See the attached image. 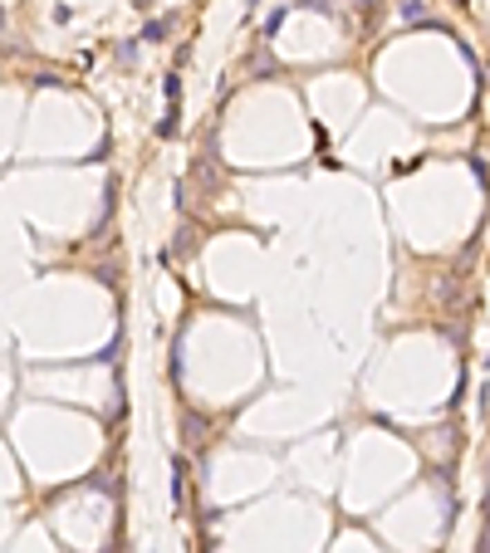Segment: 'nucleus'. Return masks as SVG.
Instances as JSON below:
<instances>
[{
    "instance_id": "obj_1",
    "label": "nucleus",
    "mask_w": 490,
    "mask_h": 553,
    "mask_svg": "<svg viewBox=\"0 0 490 553\" xmlns=\"http://www.w3.org/2000/svg\"><path fill=\"white\" fill-rule=\"evenodd\" d=\"M172 505L177 510L187 505V460L182 456H172Z\"/></svg>"
},
{
    "instance_id": "obj_2",
    "label": "nucleus",
    "mask_w": 490,
    "mask_h": 553,
    "mask_svg": "<svg viewBox=\"0 0 490 553\" xmlns=\"http://www.w3.org/2000/svg\"><path fill=\"white\" fill-rule=\"evenodd\" d=\"M157 137H162V142L177 137V103H167V113H162V123H157Z\"/></svg>"
},
{
    "instance_id": "obj_3",
    "label": "nucleus",
    "mask_w": 490,
    "mask_h": 553,
    "mask_svg": "<svg viewBox=\"0 0 490 553\" xmlns=\"http://www.w3.org/2000/svg\"><path fill=\"white\" fill-rule=\"evenodd\" d=\"M167 30H172V20H147V25H142V44H157V39H167Z\"/></svg>"
},
{
    "instance_id": "obj_4",
    "label": "nucleus",
    "mask_w": 490,
    "mask_h": 553,
    "mask_svg": "<svg viewBox=\"0 0 490 553\" xmlns=\"http://www.w3.org/2000/svg\"><path fill=\"white\" fill-rule=\"evenodd\" d=\"M162 93H167V103H177V98H182V79L167 74V79H162Z\"/></svg>"
},
{
    "instance_id": "obj_5",
    "label": "nucleus",
    "mask_w": 490,
    "mask_h": 553,
    "mask_svg": "<svg viewBox=\"0 0 490 553\" xmlns=\"http://www.w3.org/2000/svg\"><path fill=\"white\" fill-rule=\"evenodd\" d=\"M280 25H285V6H280V10H270V20H265V35H275Z\"/></svg>"
},
{
    "instance_id": "obj_6",
    "label": "nucleus",
    "mask_w": 490,
    "mask_h": 553,
    "mask_svg": "<svg viewBox=\"0 0 490 553\" xmlns=\"http://www.w3.org/2000/svg\"><path fill=\"white\" fill-rule=\"evenodd\" d=\"M0 30H6V6H0Z\"/></svg>"
}]
</instances>
